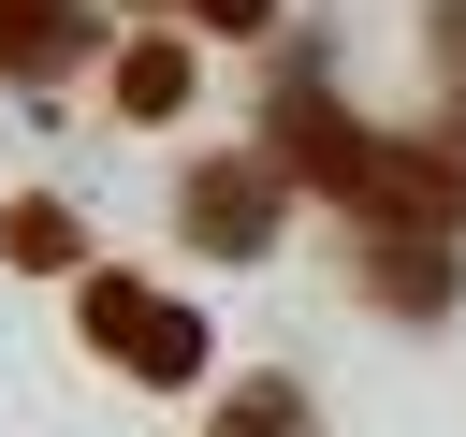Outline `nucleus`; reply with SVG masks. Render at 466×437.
Segmentation results:
<instances>
[{
	"mask_svg": "<svg viewBox=\"0 0 466 437\" xmlns=\"http://www.w3.org/2000/svg\"><path fill=\"white\" fill-rule=\"evenodd\" d=\"M364 291L408 306V320H437L451 306V233H364Z\"/></svg>",
	"mask_w": 466,
	"mask_h": 437,
	"instance_id": "nucleus-4",
	"label": "nucleus"
},
{
	"mask_svg": "<svg viewBox=\"0 0 466 437\" xmlns=\"http://www.w3.org/2000/svg\"><path fill=\"white\" fill-rule=\"evenodd\" d=\"M0 248H15V262H87L73 204H15V218H0Z\"/></svg>",
	"mask_w": 466,
	"mask_h": 437,
	"instance_id": "nucleus-8",
	"label": "nucleus"
},
{
	"mask_svg": "<svg viewBox=\"0 0 466 437\" xmlns=\"http://www.w3.org/2000/svg\"><path fill=\"white\" fill-rule=\"evenodd\" d=\"M87 350L131 364V379H204V320L146 277H87Z\"/></svg>",
	"mask_w": 466,
	"mask_h": 437,
	"instance_id": "nucleus-2",
	"label": "nucleus"
},
{
	"mask_svg": "<svg viewBox=\"0 0 466 437\" xmlns=\"http://www.w3.org/2000/svg\"><path fill=\"white\" fill-rule=\"evenodd\" d=\"M189 29H277V0H189Z\"/></svg>",
	"mask_w": 466,
	"mask_h": 437,
	"instance_id": "nucleus-9",
	"label": "nucleus"
},
{
	"mask_svg": "<svg viewBox=\"0 0 466 437\" xmlns=\"http://www.w3.org/2000/svg\"><path fill=\"white\" fill-rule=\"evenodd\" d=\"M277 160H306L364 233H466V146H379V131H335L320 87H291Z\"/></svg>",
	"mask_w": 466,
	"mask_h": 437,
	"instance_id": "nucleus-1",
	"label": "nucleus"
},
{
	"mask_svg": "<svg viewBox=\"0 0 466 437\" xmlns=\"http://www.w3.org/2000/svg\"><path fill=\"white\" fill-rule=\"evenodd\" d=\"M204 437H306V393H291V379H233Z\"/></svg>",
	"mask_w": 466,
	"mask_h": 437,
	"instance_id": "nucleus-7",
	"label": "nucleus"
},
{
	"mask_svg": "<svg viewBox=\"0 0 466 437\" xmlns=\"http://www.w3.org/2000/svg\"><path fill=\"white\" fill-rule=\"evenodd\" d=\"M73 58V0H0V73H58Z\"/></svg>",
	"mask_w": 466,
	"mask_h": 437,
	"instance_id": "nucleus-5",
	"label": "nucleus"
},
{
	"mask_svg": "<svg viewBox=\"0 0 466 437\" xmlns=\"http://www.w3.org/2000/svg\"><path fill=\"white\" fill-rule=\"evenodd\" d=\"M131 15H146V0H131Z\"/></svg>",
	"mask_w": 466,
	"mask_h": 437,
	"instance_id": "nucleus-11",
	"label": "nucleus"
},
{
	"mask_svg": "<svg viewBox=\"0 0 466 437\" xmlns=\"http://www.w3.org/2000/svg\"><path fill=\"white\" fill-rule=\"evenodd\" d=\"M189 102V44H131L116 58V117H175Z\"/></svg>",
	"mask_w": 466,
	"mask_h": 437,
	"instance_id": "nucleus-6",
	"label": "nucleus"
},
{
	"mask_svg": "<svg viewBox=\"0 0 466 437\" xmlns=\"http://www.w3.org/2000/svg\"><path fill=\"white\" fill-rule=\"evenodd\" d=\"M277 204H291L277 160H189V189H175V218H189L204 262H262L277 248Z\"/></svg>",
	"mask_w": 466,
	"mask_h": 437,
	"instance_id": "nucleus-3",
	"label": "nucleus"
},
{
	"mask_svg": "<svg viewBox=\"0 0 466 437\" xmlns=\"http://www.w3.org/2000/svg\"><path fill=\"white\" fill-rule=\"evenodd\" d=\"M437 44H451V58H466V0H451V15H437Z\"/></svg>",
	"mask_w": 466,
	"mask_h": 437,
	"instance_id": "nucleus-10",
	"label": "nucleus"
}]
</instances>
